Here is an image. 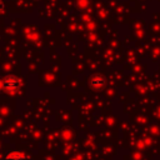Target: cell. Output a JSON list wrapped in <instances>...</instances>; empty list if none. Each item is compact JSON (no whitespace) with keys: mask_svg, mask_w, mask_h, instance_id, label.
I'll return each mask as SVG.
<instances>
[{"mask_svg":"<svg viewBox=\"0 0 160 160\" xmlns=\"http://www.w3.org/2000/svg\"><path fill=\"white\" fill-rule=\"evenodd\" d=\"M4 160H28V159H26V156H25L22 152H20V151H11V152H9V154L4 158Z\"/></svg>","mask_w":160,"mask_h":160,"instance_id":"1","label":"cell"},{"mask_svg":"<svg viewBox=\"0 0 160 160\" xmlns=\"http://www.w3.org/2000/svg\"><path fill=\"white\" fill-rule=\"evenodd\" d=\"M104 84H105V81H104L102 79H94V80L91 81V85L95 86V88H101Z\"/></svg>","mask_w":160,"mask_h":160,"instance_id":"3","label":"cell"},{"mask_svg":"<svg viewBox=\"0 0 160 160\" xmlns=\"http://www.w3.org/2000/svg\"><path fill=\"white\" fill-rule=\"evenodd\" d=\"M4 88L6 89H16L18 88V80L16 79H8L4 81Z\"/></svg>","mask_w":160,"mask_h":160,"instance_id":"2","label":"cell"}]
</instances>
